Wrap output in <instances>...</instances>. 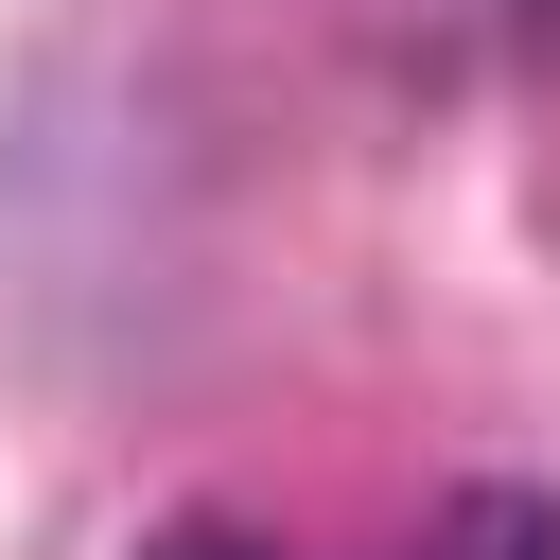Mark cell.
<instances>
[{
  "mask_svg": "<svg viewBox=\"0 0 560 560\" xmlns=\"http://www.w3.org/2000/svg\"><path fill=\"white\" fill-rule=\"evenodd\" d=\"M438 560H560V508H525V490H472V508L438 525Z\"/></svg>",
  "mask_w": 560,
  "mask_h": 560,
  "instance_id": "6da1fadb",
  "label": "cell"
},
{
  "mask_svg": "<svg viewBox=\"0 0 560 560\" xmlns=\"http://www.w3.org/2000/svg\"><path fill=\"white\" fill-rule=\"evenodd\" d=\"M140 560H280V542H262V525H210V508H192V525H158Z\"/></svg>",
  "mask_w": 560,
  "mask_h": 560,
  "instance_id": "7a4b0ae2",
  "label": "cell"
},
{
  "mask_svg": "<svg viewBox=\"0 0 560 560\" xmlns=\"http://www.w3.org/2000/svg\"><path fill=\"white\" fill-rule=\"evenodd\" d=\"M542 18H560V0H542Z\"/></svg>",
  "mask_w": 560,
  "mask_h": 560,
  "instance_id": "3957f363",
  "label": "cell"
}]
</instances>
